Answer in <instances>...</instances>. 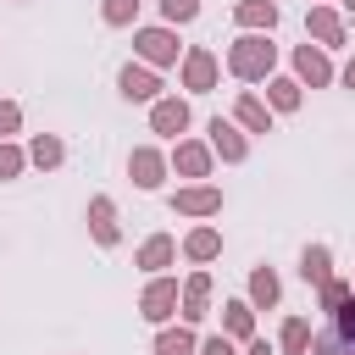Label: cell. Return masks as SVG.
Masks as SVG:
<instances>
[{"label": "cell", "instance_id": "obj_25", "mask_svg": "<svg viewBox=\"0 0 355 355\" xmlns=\"http://www.w3.org/2000/svg\"><path fill=\"white\" fill-rule=\"evenodd\" d=\"M300 100H305V89H300V78H266V105L272 111H300Z\"/></svg>", "mask_w": 355, "mask_h": 355}, {"label": "cell", "instance_id": "obj_34", "mask_svg": "<svg viewBox=\"0 0 355 355\" xmlns=\"http://www.w3.org/2000/svg\"><path fill=\"white\" fill-rule=\"evenodd\" d=\"M239 355H277V349H272V344H266V338H250V344H244V349H239Z\"/></svg>", "mask_w": 355, "mask_h": 355}, {"label": "cell", "instance_id": "obj_11", "mask_svg": "<svg viewBox=\"0 0 355 355\" xmlns=\"http://www.w3.org/2000/svg\"><path fill=\"white\" fill-rule=\"evenodd\" d=\"M150 133H161V139L189 133V100H183V94H161V100H150Z\"/></svg>", "mask_w": 355, "mask_h": 355}, {"label": "cell", "instance_id": "obj_4", "mask_svg": "<svg viewBox=\"0 0 355 355\" xmlns=\"http://www.w3.org/2000/svg\"><path fill=\"white\" fill-rule=\"evenodd\" d=\"M178 294H183V283L166 277V272H155V277L144 283V294H139V316L155 322V327H166V322L178 316Z\"/></svg>", "mask_w": 355, "mask_h": 355}, {"label": "cell", "instance_id": "obj_12", "mask_svg": "<svg viewBox=\"0 0 355 355\" xmlns=\"http://www.w3.org/2000/svg\"><path fill=\"white\" fill-rule=\"evenodd\" d=\"M166 155L155 150V144H139L133 155H128V178H133V189H161L166 183Z\"/></svg>", "mask_w": 355, "mask_h": 355}, {"label": "cell", "instance_id": "obj_13", "mask_svg": "<svg viewBox=\"0 0 355 355\" xmlns=\"http://www.w3.org/2000/svg\"><path fill=\"white\" fill-rule=\"evenodd\" d=\"M178 316H183L189 327H200V322L211 316V272H189V283H183V294H178Z\"/></svg>", "mask_w": 355, "mask_h": 355}, {"label": "cell", "instance_id": "obj_31", "mask_svg": "<svg viewBox=\"0 0 355 355\" xmlns=\"http://www.w3.org/2000/svg\"><path fill=\"white\" fill-rule=\"evenodd\" d=\"M305 355H349V349L338 344V333H333V327H322V333H311V349H305Z\"/></svg>", "mask_w": 355, "mask_h": 355}, {"label": "cell", "instance_id": "obj_2", "mask_svg": "<svg viewBox=\"0 0 355 355\" xmlns=\"http://www.w3.org/2000/svg\"><path fill=\"white\" fill-rule=\"evenodd\" d=\"M133 55L144 61V67H178L183 61V44H178V28H166V22H155V28H133Z\"/></svg>", "mask_w": 355, "mask_h": 355}, {"label": "cell", "instance_id": "obj_32", "mask_svg": "<svg viewBox=\"0 0 355 355\" xmlns=\"http://www.w3.org/2000/svg\"><path fill=\"white\" fill-rule=\"evenodd\" d=\"M17 128H22V105L17 100H0V139H11Z\"/></svg>", "mask_w": 355, "mask_h": 355}, {"label": "cell", "instance_id": "obj_19", "mask_svg": "<svg viewBox=\"0 0 355 355\" xmlns=\"http://www.w3.org/2000/svg\"><path fill=\"white\" fill-rule=\"evenodd\" d=\"M222 333H227L233 344H250V338H255V305H250V300H227V305H222Z\"/></svg>", "mask_w": 355, "mask_h": 355}, {"label": "cell", "instance_id": "obj_10", "mask_svg": "<svg viewBox=\"0 0 355 355\" xmlns=\"http://www.w3.org/2000/svg\"><path fill=\"white\" fill-rule=\"evenodd\" d=\"M294 78H300V89H327V83H333L327 50H322V44H294Z\"/></svg>", "mask_w": 355, "mask_h": 355}, {"label": "cell", "instance_id": "obj_6", "mask_svg": "<svg viewBox=\"0 0 355 355\" xmlns=\"http://www.w3.org/2000/svg\"><path fill=\"white\" fill-rule=\"evenodd\" d=\"M205 133H211V139H205V144H211V155H222L227 166H239V161L250 155V133H244L233 116H211V122H205Z\"/></svg>", "mask_w": 355, "mask_h": 355}, {"label": "cell", "instance_id": "obj_26", "mask_svg": "<svg viewBox=\"0 0 355 355\" xmlns=\"http://www.w3.org/2000/svg\"><path fill=\"white\" fill-rule=\"evenodd\" d=\"M139 6L144 0H100V22L105 28H139Z\"/></svg>", "mask_w": 355, "mask_h": 355}, {"label": "cell", "instance_id": "obj_3", "mask_svg": "<svg viewBox=\"0 0 355 355\" xmlns=\"http://www.w3.org/2000/svg\"><path fill=\"white\" fill-rule=\"evenodd\" d=\"M216 78H222V61H216V50H205V44H189V50H183V61H178V83H183L189 94H211V89H216Z\"/></svg>", "mask_w": 355, "mask_h": 355}, {"label": "cell", "instance_id": "obj_15", "mask_svg": "<svg viewBox=\"0 0 355 355\" xmlns=\"http://www.w3.org/2000/svg\"><path fill=\"white\" fill-rule=\"evenodd\" d=\"M172 261H178V239H172V233H150V239L139 244V255H133V266H139V272H150V277H155V272H166Z\"/></svg>", "mask_w": 355, "mask_h": 355}, {"label": "cell", "instance_id": "obj_18", "mask_svg": "<svg viewBox=\"0 0 355 355\" xmlns=\"http://www.w3.org/2000/svg\"><path fill=\"white\" fill-rule=\"evenodd\" d=\"M233 22L244 33H272L277 28V0H239L233 6Z\"/></svg>", "mask_w": 355, "mask_h": 355}, {"label": "cell", "instance_id": "obj_28", "mask_svg": "<svg viewBox=\"0 0 355 355\" xmlns=\"http://www.w3.org/2000/svg\"><path fill=\"white\" fill-rule=\"evenodd\" d=\"M349 294H355V283H344V277H327V283L316 288V300H322V311H327V316H333V311H338Z\"/></svg>", "mask_w": 355, "mask_h": 355}, {"label": "cell", "instance_id": "obj_22", "mask_svg": "<svg viewBox=\"0 0 355 355\" xmlns=\"http://www.w3.org/2000/svg\"><path fill=\"white\" fill-rule=\"evenodd\" d=\"M28 161H33L39 172H55V166L67 161V144H61L55 133H33V139H28Z\"/></svg>", "mask_w": 355, "mask_h": 355}, {"label": "cell", "instance_id": "obj_24", "mask_svg": "<svg viewBox=\"0 0 355 355\" xmlns=\"http://www.w3.org/2000/svg\"><path fill=\"white\" fill-rule=\"evenodd\" d=\"M200 349V338H194V327L183 322V327H155V355H194Z\"/></svg>", "mask_w": 355, "mask_h": 355}, {"label": "cell", "instance_id": "obj_21", "mask_svg": "<svg viewBox=\"0 0 355 355\" xmlns=\"http://www.w3.org/2000/svg\"><path fill=\"white\" fill-rule=\"evenodd\" d=\"M300 277H305L311 288H322V283L333 277V250H327V244H305V250H300Z\"/></svg>", "mask_w": 355, "mask_h": 355}, {"label": "cell", "instance_id": "obj_36", "mask_svg": "<svg viewBox=\"0 0 355 355\" xmlns=\"http://www.w3.org/2000/svg\"><path fill=\"white\" fill-rule=\"evenodd\" d=\"M338 17H344V22H355V0H338Z\"/></svg>", "mask_w": 355, "mask_h": 355}, {"label": "cell", "instance_id": "obj_9", "mask_svg": "<svg viewBox=\"0 0 355 355\" xmlns=\"http://www.w3.org/2000/svg\"><path fill=\"white\" fill-rule=\"evenodd\" d=\"M172 211H178V216L205 222V216H216V211H222V189H216V183H183V189L172 194Z\"/></svg>", "mask_w": 355, "mask_h": 355}, {"label": "cell", "instance_id": "obj_1", "mask_svg": "<svg viewBox=\"0 0 355 355\" xmlns=\"http://www.w3.org/2000/svg\"><path fill=\"white\" fill-rule=\"evenodd\" d=\"M227 72H233L239 83H266V78L277 72V44H272L266 33H239V39L227 44Z\"/></svg>", "mask_w": 355, "mask_h": 355}, {"label": "cell", "instance_id": "obj_7", "mask_svg": "<svg viewBox=\"0 0 355 355\" xmlns=\"http://www.w3.org/2000/svg\"><path fill=\"white\" fill-rule=\"evenodd\" d=\"M211 161H216V155H211L205 139H178L172 155H166V166H172L178 178H189V183H205V178H211Z\"/></svg>", "mask_w": 355, "mask_h": 355}, {"label": "cell", "instance_id": "obj_27", "mask_svg": "<svg viewBox=\"0 0 355 355\" xmlns=\"http://www.w3.org/2000/svg\"><path fill=\"white\" fill-rule=\"evenodd\" d=\"M333 333H338V344H344V349L355 355V294H349V300H344V305L333 311Z\"/></svg>", "mask_w": 355, "mask_h": 355}, {"label": "cell", "instance_id": "obj_16", "mask_svg": "<svg viewBox=\"0 0 355 355\" xmlns=\"http://www.w3.org/2000/svg\"><path fill=\"white\" fill-rule=\"evenodd\" d=\"M272 116H277V111H272L261 94H250V89L233 100V122H239L244 133H272Z\"/></svg>", "mask_w": 355, "mask_h": 355}, {"label": "cell", "instance_id": "obj_23", "mask_svg": "<svg viewBox=\"0 0 355 355\" xmlns=\"http://www.w3.org/2000/svg\"><path fill=\"white\" fill-rule=\"evenodd\" d=\"M311 349V316H283L277 327V355H305Z\"/></svg>", "mask_w": 355, "mask_h": 355}, {"label": "cell", "instance_id": "obj_5", "mask_svg": "<svg viewBox=\"0 0 355 355\" xmlns=\"http://www.w3.org/2000/svg\"><path fill=\"white\" fill-rule=\"evenodd\" d=\"M305 33H311L322 50H338V44L349 39V22L338 17V6H327V0H311V11H305Z\"/></svg>", "mask_w": 355, "mask_h": 355}, {"label": "cell", "instance_id": "obj_30", "mask_svg": "<svg viewBox=\"0 0 355 355\" xmlns=\"http://www.w3.org/2000/svg\"><path fill=\"white\" fill-rule=\"evenodd\" d=\"M22 166H28V150H17L11 139H0V183L6 178H22Z\"/></svg>", "mask_w": 355, "mask_h": 355}, {"label": "cell", "instance_id": "obj_29", "mask_svg": "<svg viewBox=\"0 0 355 355\" xmlns=\"http://www.w3.org/2000/svg\"><path fill=\"white\" fill-rule=\"evenodd\" d=\"M200 17V0H161V22L166 28H183V22H194Z\"/></svg>", "mask_w": 355, "mask_h": 355}, {"label": "cell", "instance_id": "obj_35", "mask_svg": "<svg viewBox=\"0 0 355 355\" xmlns=\"http://www.w3.org/2000/svg\"><path fill=\"white\" fill-rule=\"evenodd\" d=\"M338 78H344V89H355V55L344 61V72H338Z\"/></svg>", "mask_w": 355, "mask_h": 355}, {"label": "cell", "instance_id": "obj_20", "mask_svg": "<svg viewBox=\"0 0 355 355\" xmlns=\"http://www.w3.org/2000/svg\"><path fill=\"white\" fill-rule=\"evenodd\" d=\"M255 311H277V300H283V283H277V272L272 266H255L250 272V294H244Z\"/></svg>", "mask_w": 355, "mask_h": 355}, {"label": "cell", "instance_id": "obj_17", "mask_svg": "<svg viewBox=\"0 0 355 355\" xmlns=\"http://www.w3.org/2000/svg\"><path fill=\"white\" fill-rule=\"evenodd\" d=\"M183 255H189L194 266H211V261L222 255V233H216L211 222H200V227H189V233H183Z\"/></svg>", "mask_w": 355, "mask_h": 355}, {"label": "cell", "instance_id": "obj_8", "mask_svg": "<svg viewBox=\"0 0 355 355\" xmlns=\"http://www.w3.org/2000/svg\"><path fill=\"white\" fill-rule=\"evenodd\" d=\"M116 94H122V100H133V105H150V100H161V78H155V67H144V61H128V67L116 72Z\"/></svg>", "mask_w": 355, "mask_h": 355}, {"label": "cell", "instance_id": "obj_33", "mask_svg": "<svg viewBox=\"0 0 355 355\" xmlns=\"http://www.w3.org/2000/svg\"><path fill=\"white\" fill-rule=\"evenodd\" d=\"M194 355H239V344L227 338V333H211V338H200V349Z\"/></svg>", "mask_w": 355, "mask_h": 355}, {"label": "cell", "instance_id": "obj_14", "mask_svg": "<svg viewBox=\"0 0 355 355\" xmlns=\"http://www.w3.org/2000/svg\"><path fill=\"white\" fill-rule=\"evenodd\" d=\"M89 239H94L100 250H111V244L122 239V227H116V200H111V194H94V200H89Z\"/></svg>", "mask_w": 355, "mask_h": 355}]
</instances>
